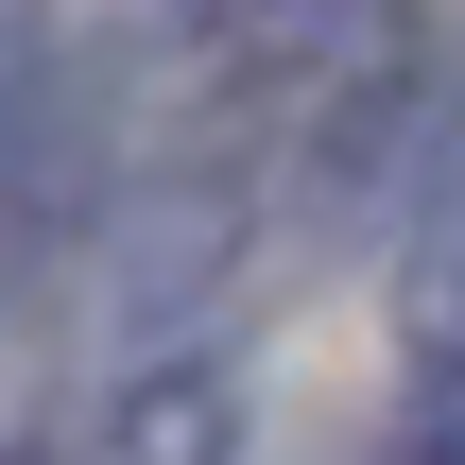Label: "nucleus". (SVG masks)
Here are the masks:
<instances>
[{
	"label": "nucleus",
	"mask_w": 465,
	"mask_h": 465,
	"mask_svg": "<svg viewBox=\"0 0 465 465\" xmlns=\"http://www.w3.org/2000/svg\"><path fill=\"white\" fill-rule=\"evenodd\" d=\"M293 52H311V0H104V86H86V121L121 104V121H155V138H207V121H242V104H276L293 86Z\"/></svg>",
	"instance_id": "nucleus-1"
},
{
	"label": "nucleus",
	"mask_w": 465,
	"mask_h": 465,
	"mask_svg": "<svg viewBox=\"0 0 465 465\" xmlns=\"http://www.w3.org/2000/svg\"><path fill=\"white\" fill-rule=\"evenodd\" d=\"M104 465H259V414H242L224 328L121 345V362H104Z\"/></svg>",
	"instance_id": "nucleus-2"
},
{
	"label": "nucleus",
	"mask_w": 465,
	"mask_h": 465,
	"mask_svg": "<svg viewBox=\"0 0 465 465\" xmlns=\"http://www.w3.org/2000/svg\"><path fill=\"white\" fill-rule=\"evenodd\" d=\"M0 465H52V311L0 276Z\"/></svg>",
	"instance_id": "nucleus-3"
},
{
	"label": "nucleus",
	"mask_w": 465,
	"mask_h": 465,
	"mask_svg": "<svg viewBox=\"0 0 465 465\" xmlns=\"http://www.w3.org/2000/svg\"><path fill=\"white\" fill-rule=\"evenodd\" d=\"M397 465H465V345L414 362V397H397Z\"/></svg>",
	"instance_id": "nucleus-4"
}]
</instances>
